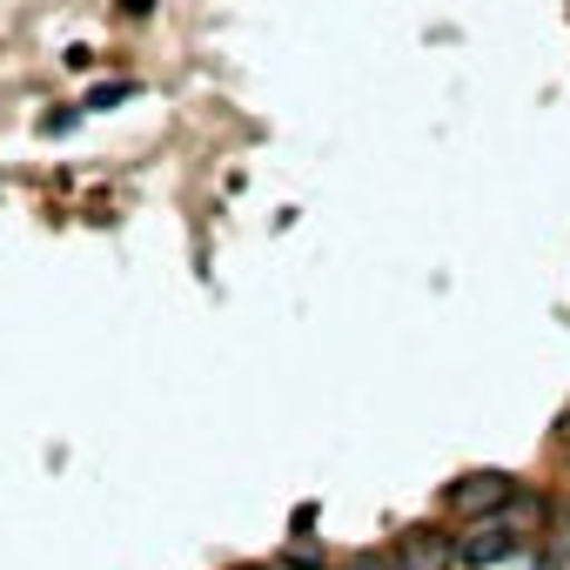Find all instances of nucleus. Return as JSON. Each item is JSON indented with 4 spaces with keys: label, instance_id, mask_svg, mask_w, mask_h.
<instances>
[{
    "label": "nucleus",
    "instance_id": "5",
    "mask_svg": "<svg viewBox=\"0 0 570 570\" xmlns=\"http://www.w3.org/2000/svg\"><path fill=\"white\" fill-rule=\"evenodd\" d=\"M128 95H135L128 81H108V88H95V95H88V108H121Z\"/></svg>",
    "mask_w": 570,
    "mask_h": 570
},
{
    "label": "nucleus",
    "instance_id": "9",
    "mask_svg": "<svg viewBox=\"0 0 570 570\" xmlns=\"http://www.w3.org/2000/svg\"><path fill=\"white\" fill-rule=\"evenodd\" d=\"M563 443H570V416H563Z\"/></svg>",
    "mask_w": 570,
    "mask_h": 570
},
{
    "label": "nucleus",
    "instance_id": "2",
    "mask_svg": "<svg viewBox=\"0 0 570 570\" xmlns=\"http://www.w3.org/2000/svg\"><path fill=\"white\" fill-rule=\"evenodd\" d=\"M510 497H517V476H503V470H470L463 483H450V510L470 517V523L476 517H497Z\"/></svg>",
    "mask_w": 570,
    "mask_h": 570
},
{
    "label": "nucleus",
    "instance_id": "4",
    "mask_svg": "<svg viewBox=\"0 0 570 570\" xmlns=\"http://www.w3.org/2000/svg\"><path fill=\"white\" fill-rule=\"evenodd\" d=\"M537 570H570V523L543 537V557H537Z\"/></svg>",
    "mask_w": 570,
    "mask_h": 570
},
{
    "label": "nucleus",
    "instance_id": "6",
    "mask_svg": "<svg viewBox=\"0 0 570 570\" xmlns=\"http://www.w3.org/2000/svg\"><path fill=\"white\" fill-rule=\"evenodd\" d=\"M510 523H517V530L530 537V530L543 523V503H537V497H517V517H510Z\"/></svg>",
    "mask_w": 570,
    "mask_h": 570
},
{
    "label": "nucleus",
    "instance_id": "3",
    "mask_svg": "<svg viewBox=\"0 0 570 570\" xmlns=\"http://www.w3.org/2000/svg\"><path fill=\"white\" fill-rule=\"evenodd\" d=\"M450 557H456V543L443 530H430V523L403 530V543H396V563L403 570H450Z\"/></svg>",
    "mask_w": 570,
    "mask_h": 570
},
{
    "label": "nucleus",
    "instance_id": "1",
    "mask_svg": "<svg viewBox=\"0 0 570 570\" xmlns=\"http://www.w3.org/2000/svg\"><path fill=\"white\" fill-rule=\"evenodd\" d=\"M517 543H523V530L497 510V517H476V530L456 543V563H463V570H490V563L517 557Z\"/></svg>",
    "mask_w": 570,
    "mask_h": 570
},
{
    "label": "nucleus",
    "instance_id": "7",
    "mask_svg": "<svg viewBox=\"0 0 570 570\" xmlns=\"http://www.w3.org/2000/svg\"><path fill=\"white\" fill-rule=\"evenodd\" d=\"M121 14H155V0H121Z\"/></svg>",
    "mask_w": 570,
    "mask_h": 570
},
{
    "label": "nucleus",
    "instance_id": "10",
    "mask_svg": "<svg viewBox=\"0 0 570 570\" xmlns=\"http://www.w3.org/2000/svg\"><path fill=\"white\" fill-rule=\"evenodd\" d=\"M563 517H570V503H563Z\"/></svg>",
    "mask_w": 570,
    "mask_h": 570
},
{
    "label": "nucleus",
    "instance_id": "8",
    "mask_svg": "<svg viewBox=\"0 0 570 570\" xmlns=\"http://www.w3.org/2000/svg\"><path fill=\"white\" fill-rule=\"evenodd\" d=\"M350 570H390V563H383V557H356Z\"/></svg>",
    "mask_w": 570,
    "mask_h": 570
}]
</instances>
